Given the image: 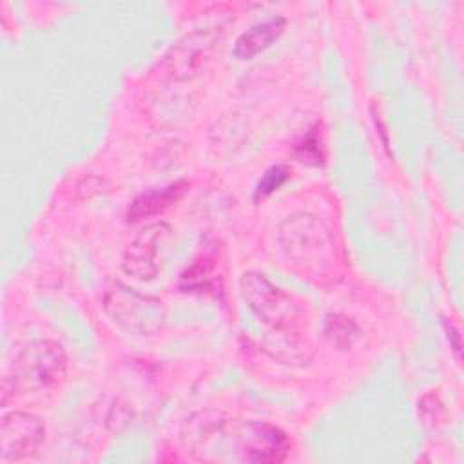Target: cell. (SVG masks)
Returning <instances> with one entry per match:
<instances>
[{
  "label": "cell",
  "mask_w": 464,
  "mask_h": 464,
  "mask_svg": "<svg viewBox=\"0 0 464 464\" xmlns=\"http://www.w3.org/2000/svg\"><path fill=\"white\" fill-rule=\"evenodd\" d=\"M167 223H150L141 228L123 254V272L138 281H149L160 272V261L170 239Z\"/></svg>",
  "instance_id": "cell-5"
},
{
  "label": "cell",
  "mask_w": 464,
  "mask_h": 464,
  "mask_svg": "<svg viewBox=\"0 0 464 464\" xmlns=\"http://www.w3.org/2000/svg\"><path fill=\"white\" fill-rule=\"evenodd\" d=\"M103 308L118 328L136 335L154 334L165 319L163 303L160 299L140 294L120 283L105 292Z\"/></svg>",
  "instance_id": "cell-3"
},
{
  "label": "cell",
  "mask_w": 464,
  "mask_h": 464,
  "mask_svg": "<svg viewBox=\"0 0 464 464\" xmlns=\"http://www.w3.org/2000/svg\"><path fill=\"white\" fill-rule=\"evenodd\" d=\"M45 426L40 417L27 411H11L0 424V459L16 462L31 457L44 442Z\"/></svg>",
  "instance_id": "cell-6"
},
{
  "label": "cell",
  "mask_w": 464,
  "mask_h": 464,
  "mask_svg": "<svg viewBox=\"0 0 464 464\" xmlns=\"http://www.w3.org/2000/svg\"><path fill=\"white\" fill-rule=\"evenodd\" d=\"M324 337L328 339L330 344H334L335 348L339 350H346L350 348L355 339L359 337V326L344 317V315H339V314H334V315H328L326 317V323H324Z\"/></svg>",
  "instance_id": "cell-10"
},
{
  "label": "cell",
  "mask_w": 464,
  "mask_h": 464,
  "mask_svg": "<svg viewBox=\"0 0 464 464\" xmlns=\"http://www.w3.org/2000/svg\"><path fill=\"white\" fill-rule=\"evenodd\" d=\"M294 154L301 163L306 165H321L324 158L321 140L317 138L315 132H310L304 138H301L294 147Z\"/></svg>",
  "instance_id": "cell-11"
},
{
  "label": "cell",
  "mask_w": 464,
  "mask_h": 464,
  "mask_svg": "<svg viewBox=\"0 0 464 464\" xmlns=\"http://www.w3.org/2000/svg\"><path fill=\"white\" fill-rule=\"evenodd\" d=\"M67 357L60 343L40 339L27 344L2 377V401L9 395L42 390L65 373Z\"/></svg>",
  "instance_id": "cell-2"
},
{
  "label": "cell",
  "mask_w": 464,
  "mask_h": 464,
  "mask_svg": "<svg viewBox=\"0 0 464 464\" xmlns=\"http://www.w3.org/2000/svg\"><path fill=\"white\" fill-rule=\"evenodd\" d=\"M241 295L256 317L272 330L292 332L297 328L301 321L299 304L263 274H245L241 277Z\"/></svg>",
  "instance_id": "cell-4"
},
{
  "label": "cell",
  "mask_w": 464,
  "mask_h": 464,
  "mask_svg": "<svg viewBox=\"0 0 464 464\" xmlns=\"http://www.w3.org/2000/svg\"><path fill=\"white\" fill-rule=\"evenodd\" d=\"M285 256L308 276H326L337 261L334 232L317 216L297 212L288 216L277 230Z\"/></svg>",
  "instance_id": "cell-1"
},
{
  "label": "cell",
  "mask_w": 464,
  "mask_h": 464,
  "mask_svg": "<svg viewBox=\"0 0 464 464\" xmlns=\"http://www.w3.org/2000/svg\"><path fill=\"white\" fill-rule=\"evenodd\" d=\"M288 176H290V170H288L285 165H274V167H270V169L263 174V178L257 181V185H256V192H254L256 199L266 198L268 194H272L274 190H277V188L288 179Z\"/></svg>",
  "instance_id": "cell-12"
},
{
  "label": "cell",
  "mask_w": 464,
  "mask_h": 464,
  "mask_svg": "<svg viewBox=\"0 0 464 464\" xmlns=\"http://www.w3.org/2000/svg\"><path fill=\"white\" fill-rule=\"evenodd\" d=\"M239 459L246 462H281L290 451L288 437L276 426L246 422L236 437Z\"/></svg>",
  "instance_id": "cell-7"
},
{
  "label": "cell",
  "mask_w": 464,
  "mask_h": 464,
  "mask_svg": "<svg viewBox=\"0 0 464 464\" xmlns=\"http://www.w3.org/2000/svg\"><path fill=\"white\" fill-rule=\"evenodd\" d=\"M286 20L283 16H272L259 22L241 33L234 44V56L237 60H250L266 47H270L285 31Z\"/></svg>",
  "instance_id": "cell-8"
},
{
  "label": "cell",
  "mask_w": 464,
  "mask_h": 464,
  "mask_svg": "<svg viewBox=\"0 0 464 464\" xmlns=\"http://www.w3.org/2000/svg\"><path fill=\"white\" fill-rule=\"evenodd\" d=\"M188 188L187 181H176L163 188H152L147 192H141L129 207L127 219L129 221H140L143 218L154 216L163 212L167 207L176 203Z\"/></svg>",
  "instance_id": "cell-9"
}]
</instances>
